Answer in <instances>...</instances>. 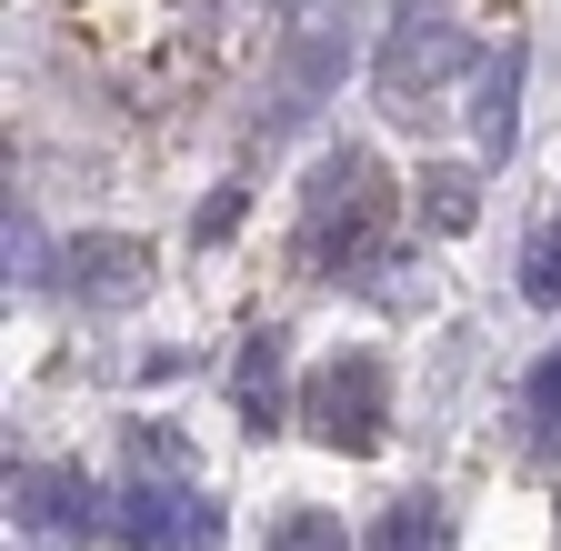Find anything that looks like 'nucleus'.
<instances>
[{
  "label": "nucleus",
  "instance_id": "6",
  "mask_svg": "<svg viewBox=\"0 0 561 551\" xmlns=\"http://www.w3.org/2000/svg\"><path fill=\"white\" fill-rule=\"evenodd\" d=\"M11 521L21 531H101V512H91V492H81V471H50V461H31V471H11Z\"/></svg>",
  "mask_w": 561,
  "mask_h": 551
},
{
  "label": "nucleus",
  "instance_id": "2",
  "mask_svg": "<svg viewBox=\"0 0 561 551\" xmlns=\"http://www.w3.org/2000/svg\"><path fill=\"white\" fill-rule=\"evenodd\" d=\"M371 71H381V101H391V111L411 120V111L432 101V91H442L451 71H471V31H461L451 11H401Z\"/></svg>",
  "mask_w": 561,
  "mask_h": 551
},
{
  "label": "nucleus",
  "instance_id": "10",
  "mask_svg": "<svg viewBox=\"0 0 561 551\" xmlns=\"http://www.w3.org/2000/svg\"><path fill=\"white\" fill-rule=\"evenodd\" d=\"M512 101H522V50H502V60L481 71V101H471L481 151H512Z\"/></svg>",
  "mask_w": 561,
  "mask_h": 551
},
{
  "label": "nucleus",
  "instance_id": "17",
  "mask_svg": "<svg viewBox=\"0 0 561 551\" xmlns=\"http://www.w3.org/2000/svg\"><path fill=\"white\" fill-rule=\"evenodd\" d=\"M280 11H321V0H280Z\"/></svg>",
  "mask_w": 561,
  "mask_h": 551
},
{
  "label": "nucleus",
  "instance_id": "12",
  "mask_svg": "<svg viewBox=\"0 0 561 551\" xmlns=\"http://www.w3.org/2000/svg\"><path fill=\"white\" fill-rule=\"evenodd\" d=\"M130 461H140V481H191V441L161 422H130Z\"/></svg>",
  "mask_w": 561,
  "mask_h": 551
},
{
  "label": "nucleus",
  "instance_id": "8",
  "mask_svg": "<svg viewBox=\"0 0 561 551\" xmlns=\"http://www.w3.org/2000/svg\"><path fill=\"white\" fill-rule=\"evenodd\" d=\"M231 391H241V411H251V432H271V422H280V331H251V341H241Z\"/></svg>",
  "mask_w": 561,
  "mask_h": 551
},
{
  "label": "nucleus",
  "instance_id": "3",
  "mask_svg": "<svg viewBox=\"0 0 561 551\" xmlns=\"http://www.w3.org/2000/svg\"><path fill=\"white\" fill-rule=\"evenodd\" d=\"M381 411H391V381H381L371 352H341V361L301 391V422H311L321 451H371V441H381Z\"/></svg>",
  "mask_w": 561,
  "mask_h": 551
},
{
  "label": "nucleus",
  "instance_id": "16",
  "mask_svg": "<svg viewBox=\"0 0 561 551\" xmlns=\"http://www.w3.org/2000/svg\"><path fill=\"white\" fill-rule=\"evenodd\" d=\"M231 221H241V191H210V200H201V241H221Z\"/></svg>",
  "mask_w": 561,
  "mask_h": 551
},
{
  "label": "nucleus",
  "instance_id": "15",
  "mask_svg": "<svg viewBox=\"0 0 561 551\" xmlns=\"http://www.w3.org/2000/svg\"><path fill=\"white\" fill-rule=\"evenodd\" d=\"M522 401H531V422H541V432H561V352L522 381Z\"/></svg>",
  "mask_w": 561,
  "mask_h": 551
},
{
  "label": "nucleus",
  "instance_id": "9",
  "mask_svg": "<svg viewBox=\"0 0 561 551\" xmlns=\"http://www.w3.org/2000/svg\"><path fill=\"white\" fill-rule=\"evenodd\" d=\"M421 221H432V231H471L481 221V181L461 161H432V171H421Z\"/></svg>",
  "mask_w": 561,
  "mask_h": 551
},
{
  "label": "nucleus",
  "instance_id": "1",
  "mask_svg": "<svg viewBox=\"0 0 561 551\" xmlns=\"http://www.w3.org/2000/svg\"><path fill=\"white\" fill-rule=\"evenodd\" d=\"M381 221H391V181L371 151H331L301 191V261L311 271H362L381 251Z\"/></svg>",
  "mask_w": 561,
  "mask_h": 551
},
{
  "label": "nucleus",
  "instance_id": "7",
  "mask_svg": "<svg viewBox=\"0 0 561 551\" xmlns=\"http://www.w3.org/2000/svg\"><path fill=\"white\" fill-rule=\"evenodd\" d=\"M341 81V41L331 31H311L291 60H280V91H271V130H301L311 111H321V91Z\"/></svg>",
  "mask_w": 561,
  "mask_h": 551
},
{
  "label": "nucleus",
  "instance_id": "14",
  "mask_svg": "<svg viewBox=\"0 0 561 551\" xmlns=\"http://www.w3.org/2000/svg\"><path fill=\"white\" fill-rule=\"evenodd\" d=\"M271 551H351V531L331 512H280L271 521Z\"/></svg>",
  "mask_w": 561,
  "mask_h": 551
},
{
  "label": "nucleus",
  "instance_id": "11",
  "mask_svg": "<svg viewBox=\"0 0 561 551\" xmlns=\"http://www.w3.org/2000/svg\"><path fill=\"white\" fill-rule=\"evenodd\" d=\"M442 541H451V512H442L432 492L391 502V512H381V531H371V551H442Z\"/></svg>",
  "mask_w": 561,
  "mask_h": 551
},
{
  "label": "nucleus",
  "instance_id": "13",
  "mask_svg": "<svg viewBox=\"0 0 561 551\" xmlns=\"http://www.w3.org/2000/svg\"><path fill=\"white\" fill-rule=\"evenodd\" d=\"M522 291L541 301V311H561V211L541 221V241L522 251Z\"/></svg>",
  "mask_w": 561,
  "mask_h": 551
},
{
  "label": "nucleus",
  "instance_id": "5",
  "mask_svg": "<svg viewBox=\"0 0 561 551\" xmlns=\"http://www.w3.org/2000/svg\"><path fill=\"white\" fill-rule=\"evenodd\" d=\"M60 291L91 301V311H101V301L121 311V301L151 291V251H140V241H70V251H60Z\"/></svg>",
  "mask_w": 561,
  "mask_h": 551
},
{
  "label": "nucleus",
  "instance_id": "4",
  "mask_svg": "<svg viewBox=\"0 0 561 551\" xmlns=\"http://www.w3.org/2000/svg\"><path fill=\"white\" fill-rule=\"evenodd\" d=\"M121 541H140V551H221V512L191 481H130L121 492Z\"/></svg>",
  "mask_w": 561,
  "mask_h": 551
}]
</instances>
